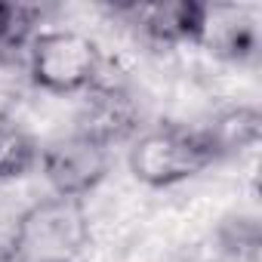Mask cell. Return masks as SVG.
<instances>
[{"label": "cell", "instance_id": "4", "mask_svg": "<svg viewBox=\"0 0 262 262\" xmlns=\"http://www.w3.org/2000/svg\"><path fill=\"white\" fill-rule=\"evenodd\" d=\"M40 170L59 198H77L83 201L111 170V148L71 133L47 148H40Z\"/></svg>", "mask_w": 262, "mask_h": 262}, {"label": "cell", "instance_id": "5", "mask_svg": "<svg viewBox=\"0 0 262 262\" xmlns=\"http://www.w3.org/2000/svg\"><path fill=\"white\" fill-rule=\"evenodd\" d=\"M126 16L142 34L158 43H185L201 40L207 31V7L191 0H164V4H133Z\"/></svg>", "mask_w": 262, "mask_h": 262}, {"label": "cell", "instance_id": "7", "mask_svg": "<svg viewBox=\"0 0 262 262\" xmlns=\"http://www.w3.org/2000/svg\"><path fill=\"white\" fill-rule=\"evenodd\" d=\"M204 136H207V142H210L216 158L241 155V151H247V148H253L259 142V136H262V114L253 105L228 108L204 129Z\"/></svg>", "mask_w": 262, "mask_h": 262}, {"label": "cell", "instance_id": "1", "mask_svg": "<svg viewBox=\"0 0 262 262\" xmlns=\"http://www.w3.org/2000/svg\"><path fill=\"white\" fill-rule=\"evenodd\" d=\"M10 262H77L90 247V219L77 198H43L31 204L10 244Z\"/></svg>", "mask_w": 262, "mask_h": 262}, {"label": "cell", "instance_id": "10", "mask_svg": "<svg viewBox=\"0 0 262 262\" xmlns=\"http://www.w3.org/2000/svg\"><path fill=\"white\" fill-rule=\"evenodd\" d=\"M0 262H10V259H0Z\"/></svg>", "mask_w": 262, "mask_h": 262}, {"label": "cell", "instance_id": "6", "mask_svg": "<svg viewBox=\"0 0 262 262\" xmlns=\"http://www.w3.org/2000/svg\"><path fill=\"white\" fill-rule=\"evenodd\" d=\"M90 90H93V93H90V99L83 102L80 123H77L74 133L90 136V139H96V142H102V145L111 148V142L123 139L129 129H133L136 111H133L129 99H126L120 90H111V86H105V90L90 86Z\"/></svg>", "mask_w": 262, "mask_h": 262}, {"label": "cell", "instance_id": "9", "mask_svg": "<svg viewBox=\"0 0 262 262\" xmlns=\"http://www.w3.org/2000/svg\"><path fill=\"white\" fill-rule=\"evenodd\" d=\"M34 22V13L25 7H13V4H0V43H16L22 40V31H28V25Z\"/></svg>", "mask_w": 262, "mask_h": 262}, {"label": "cell", "instance_id": "8", "mask_svg": "<svg viewBox=\"0 0 262 262\" xmlns=\"http://www.w3.org/2000/svg\"><path fill=\"white\" fill-rule=\"evenodd\" d=\"M40 164V145L25 126L0 120V182L22 179Z\"/></svg>", "mask_w": 262, "mask_h": 262}, {"label": "cell", "instance_id": "3", "mask_svg": "<svg viewBox=\"0 0 262 262\" xmlns=\"http://www.w3.org/2000/svg\"><path fill=\"white\" fill-rule=\"evenodd\" d=\"M102 68L99 47L80 31H43L31 40L28 74L47 93H80L96 86Z\"/></svg>", "mask_w": 262, "mask_h": 262}, {"label": "cell", "instance_id": "2", "mask_svg": "<svg viewBox=\"0 0 262 262\" xmlns=\"http://www.w3.org/2000/svg\"><path fill=\"white\" fill-rule=\"evenodd\" d=\"M216 161L204 129L185 126H155L142 133L129 148V173L148 188L179 185Z\"/></svg>", "mask_w": 262, "mask_h": 262}]
</instances>
